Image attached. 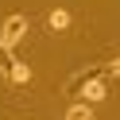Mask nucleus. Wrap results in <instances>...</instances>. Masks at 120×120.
I'll return each mask as SVG.
<instances>
[{
    "mask_svg": "<svg viewBox=\"0 0 120 120\" xmlns=\"http://www.w3.org/2000/svg\"><path fill=\"white\" fill-rule=\"evenodd\" d=\"M23 35H27V16H23V12H16V16H8L4 23H0V47L12 50Z\"/></svg>",
    "mask_w": 120,
    "mask_h": 120,
    "instance_id": "obj_1",
    "label": "nucleus"
},
{
    "mask_svg": "<svg viewBox=\"0 0 120 120\" xmlns=\"http://www.w3.org/2000/svg\"><path fill=\"white\" fill-rule=\"evenodd\" d=\"M105 97H109V89H105V81H101V78H89L85 85H81V101L93 105V101H105Z\"/></svg>",
    "mask_w": 120,
    "mask_h": 120,
    "instance_id": "obj_2",
    "label": "nucleus"
},
{
    "mask_svg": "<svg viewBox=\"0 0 120 120\" xmlns=\"http://www.w3.org/2000/svg\"><path fill=\"white\" fill-rule=\"evenodd\" d=\"M70 23H74V16H70L66 8H54V12L47 16V27H50V31H66Z\"/></svg>",
    "mask_w": 120,
    "mask_h": 120,
    "instance_id": "obj_3",
    "label": "nucleus"
},
{
    "mask_svg": "<svg viewBox=\"0 0 120 120\" xmlns=\"http://www.w3.org/2000/svg\"><path fill=\"white\" fill-rule=\"evenodd\" d=\"M8 78L16 81V85H27V81H31V66L16 58V62H12V70H8Z\"/></svg>",
    "mask_w": 120,
    "mask_h": 120,
    "instance_id": "obj_4",
    "label": "nucleus"
},
{
    "mask_svg": "<svg viewBox=\"0 0 120 120\" xmlns=\"http://www.w3.org/2000/svg\"><path fill=\"white\" fill-rule=\"evenodd\" d=\"M66 120H93V109H89V101H74L70 109H66Z\"/></svg>",
    "mask_w": 120,
    "mask_h": 120,
    "instance_id": "obj_5",
    "label": "nucleus"
},
{
    "mask_svg": "<svg viewBox=\"0 0 120 120\" xmlns=\"http://www.w3.org/2000/svg\"><path fill=\"white\" fill-rule=\"evenodd\" d=\"M109 74H116V78H120V54L112 58V62H109Z\"/></svg>",
    "mask_w": 120,
    "mask_h": 120,
    "instance_id": "obj_6",
    "label": "nucleus"
}]
</instances>
